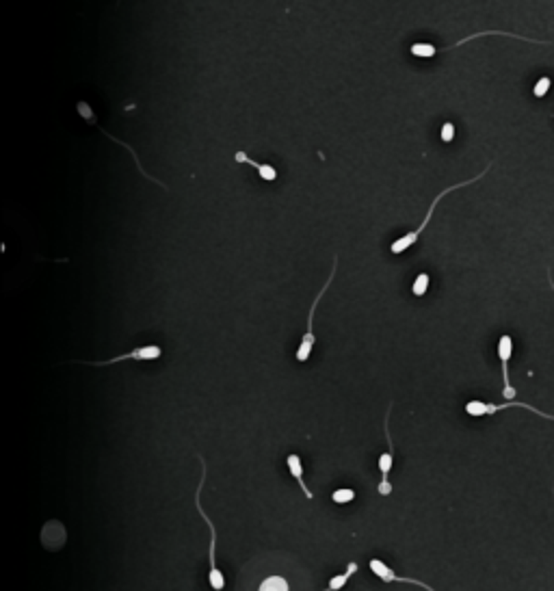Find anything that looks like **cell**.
<instances>
[{"label":"cell","mask_w":554,"mask_h":591,"mask_svg":"<svg viewBox=\"0 0 554 591\" xmlns=\"http://www.w3.org/2000/svg\"><path fill=\"white\" fill-rule=\"evenodd\" d=\"M489 167L491 165H487V169H483L481 174H476L474 178H468V180H464V182H459V184H453V187H446L444 191L441 193H437V197L433 199V204L429 206V210H427V214H424V219H422V224L416 228V230H412V232H407V234H403V236H399L397 241H392V245H390V251L394 253V256H399V253H405L412 245H416V241L420 239V234L424 232V228L429 226V221H431V217H433V212H435V208H437V204L444 199L449 193H453V191H457V189H461V187H470L472 182H476V180H481L487 172H489Z\"/></svg>","instance_id":"6da1fadb"},{"label":"cell","mask_w":554,"mask_h":591,"mask_svg":"<svg viewBox=\"0 0 554 591\" xmlns=\"http://www.w3.org/2000/svg\"><path fill=\"white\" fill-rule=\"evenodd\" d=\"M199 461H202V478H199V488H197V492H195V507H197L199 516L204 518V522L208 524V530H210V570H208V580H210V587H212L214 591H224V587H226V576H224V572H221V570L216 568V559H214V550H216V528H214L212 520L208 518V513L202 509V501H199V498H202V488H204V483H206V474H208L204 457H199Z\"/></svg>","instance_id":"7a4b0ae2"},{"label":"cell","mask_w":554,"mask_h":591,"mask_svg":"<svg viewBox=\"0 0 554 591\" xmlns=\"http://www.w3.org/2000/svg\"><path fill=\"white\" fill-rule=\"evenodd\" d=\"M336 271H338V256L334 258V264H331V271H329L327 282L323 284V288L318 291L316 299L312 301V308H310V314H308V330H305V334H303V338H301V342H299V349H297V360H299L301 364H303V362H308V360H310V355H312V349H314V342H316V338H314V330H312V325H314V312H316V308H318V301H320V299H323V295L329 291L331 282H334Z\"/></svg>","instance_id":"3957f363"},{"label":"cell","mask_w":554,"mask_h":591,"mask_svg":"<svg viewBox=\"0 0 554 591\" xmlns=\"http://www.w3.org/2000/svg\"><path fill=\"white\" fill-rule=\"evenodd\" d=\"M390 412H392V407H387V412H385V422H383L385 442H387V453H383V455L379 457L381 481H379V486H377V492H379L381 496H390V494H392L390 472H392V466H394V440H392V436H390V424H387V420H390Z\"/></svg>","instance_id":"277c9868"},{"label":"cell","mask_w":554,"mask_h":591,"mask_svg":"<svg viewBox=\"0 0 554 591\" xmlns=\"http://www.w3.org/2000/svg\"><path fill=\"white\" fill-rule=\"evenodd\" d=\"M509 407H524V409H528V412H533V414H537V416H541V418L554 420V414L539 412L537 407L526 405V403H518V401H507V403H503V405H493V403H485V401H476V399H474V401H468V403H466V414H468V416H474V418H481V416H491V414H496V412L509 409Z\"/></svg>","instance_id":"5b68a950"},{"label":"cell","mask_w":554,"mask_h":591,"mask_svg":"<svg viewBox=\"0 0 554 591\" xmlns=\"http://www.w3.org/2000/svg\"><path fill=\"white\" fill-rule=\"evenodd\" d=\"M76 109H78V115H80V117H83V120H85L87 124H91V126H95V128H98V132H100V135H104V137H108L110 141H115L117 145H122V147H126V150H128V152L132 154V158H135V163H137V167H139V172H141V174H143V176H145L147 180H152V182H156L158 187H164V184L160 182V180H156L154 176H150V174H147V172H145V169L141 167V160H139V156H137V152H135V150H132V147H130L128 143H124L122 139H117V137H113V135H108V132H106V130H104V128H102V126H100L98 122H95V115H93V111H91V106H89V104H87L85 100H80V102L76 104ZM164 189H167V187H164Z\"/></svg>","instance_id":"8992f818"},{"label":"cell","mask_w":554,"mask_h":591,"mask_svg":"<svg viewBox=\"0 0 554 591\" xmlns=\"http://www.w3.org/2000/svg\"><path fill=\"white\" fill-rule=\"evenodd\" d=\"M370 572H372L377 578H381L383 582H407V585H416V587H420V589H424V591H435L431 585H427V582H422V580L399 576L390 565H385L381 559H370Z\"/></svg>","instance_id":"52a82bcc"},{"label":"cell","mask_w":554,"mask_h":591,"mask_svg":"<svg viewBox=\"0 0 554 591\" xmlns=\"http://www.w3.org/2000/svg\"><path fill=\"white\" fill-rule=\"evenodd\" d=\"M162 355V349L158 345H145V347H137L130 353H122L117 357H110L104 362H89L91 366H110V364H120L126 360H139V362H150V360H158Z\"/></svg>","instance_id":"ba28073f"},{"label":"cell","mask_w":554,"mask_h":591,"mask_svg":"<svg viewBox=\"0 0 554 591\" xmlns=\"http://www.w3.org/2000/svg\"><path fill=\"white\" fill-rule=\"evenodd\" d=\"M511 353H513V340L511 336H501L498 340V357L503 362V380H505V399L507 401H513L516 397V390L511 386V380H509V360H511Z\"/></svg>","instance_id":"9c48e42d"},{"label":"cell","mask_w":554,"mask_h":591,"mask_svg":"<svg viewBox=\"0 0 554 591\" xmlns=\"http://www.w3.org/2000/svg\"><path fill=\"white\" fill-rule=\"evenodd\" d=\"M234 160L236 163H241V165H251L256 172H258V176H260V180H264V182H275L277 180V169L271 165V163H258V160H254L247 152H236L234 154Z\"/></svg>","instance_id":"30bf717a"},{"label":"cell","mask_w":554,"mask_h":591,"mask_svg":"<svg viewBox=\"0 0 554 591\" xmlns=\"http://www.w3.org/2000/svg\"><path fill=\"white\" fill-rule=\"evenodd\" d=\"M286 464H288V472H291V474H293V478L299 483V488H301L303 496H305L308 501H312V498H314V492L305 486V481H303V466H301V457H299L297 453H291V455L286 457Z\"/></svg>","instance_id":"8fae6325"},{"label":"cell","mask_w":554,"mask_h":591,"mask_svg":"<svg viewBox=\"0 0 554 591\" xmlns=\"http://www.w3.org/2000/svg\"><path fill=\"white\" fill-rule=\"evenodd\" d=\"M357 570H360V565H357L355 561H351V563L347 565V570H345V572L336 574L334 578H329V585H327L323 591H340V589L349 582V578H351Z\"/></svg>","instance_id":"7c38bea8"},{"label":"cell","mask_w":554,"mask_h":591,"mask_svg":"<svg viewBox=\"0 0 554 591\" xmlns=\"http://www.w3.org/2000/svg\"><path fill=\"white\" fill-rule=\"evenodd\" d=\"M409 52H412V57H418V59H431L435 57L439 48H435L433 43H427V41H416L409 46Z\"/></svg>","instance_id":"4fadbf2b"},{"label":"cell","mask_w":554,"mask_h":591,"mask_svg":"<svg viewBox=\"0 0 554 591\" xmlns=\"http://www.w3.org/2000/svg\"><path fill=\"white\" fill-rule=\"evenodd\" d=\"M258 591H291V587L284 576H268L260 582Z\"/></svg>","instance_id":"5bb4252c"},{"label":"cell","mask_w":554,"mask_h":591,"mask_svg":"<svg viewBox=\"0 0 554 591\" xmlns=\"http://www.w3.org/2000/svg\"><path fill=\"white\" fill-rule=\"evenodd\" d=\"M429 284H431V278H429V273H420L416 280H414V284H412V293L416 295V297H422V295H427V291H429Z\"/></svg>","instance_id":"9a60e30c"},{"label":"cell","mask_w":554,"mask_h":591,"mask_svg":"<svg viewBox=\"0 0 554 591\" xmlns=\"http://www.w3.org/2000/svg\"><path fill=\"white\" fill-rule=\"evenodd\" d=\"M331 501H334L336 505L353 503V501H355V492H353L351 488H340V490H336L334 494H331Z\"/></svg>","instance_id":"2e32d148"},{"label":"cell","mask_w":554,"mask_h":591,"mask_svg":"<svg viewBox=\"0 0 554 591\" xmlns=\"http://www.w3.org/2000/svg\"><path fill=\"white\" fill-rule=\"evenodd\" d=\"M550 87H552V80H550L548 76L539 78V80H537V85H535V89H533L535 98H543V95H545V93L550 91Z\"/></svg>","instance_id":"e0dca14e"},{"label":"cell","mask_w":554,"mask_h":591,"mask_svg":"<svg viewBox=\"0 0 554 591\" xmlns=\"http://www.w3.org/2000/svg\"><path fill=\"white\" fill-rule=\"evenodd\" d=\"M455 139V126L451 122H446L444 126H441V141L444 143H451Z\"/></svg>","instance_id":"ac0fdd59"},{"label":"cell","mask_w":554,"mask_h":591,"mask_svg":"<svg viewBox=\"0 0 554 591\" xmlns=\"http://www.w3.org/2000/svg\"><path fill=\"white\" fill-rule=\"evenodd\" d=\"M548 282H550V286H552V291H554V282H552V276H550V271H548Z\"/></svg>","instance_id":"d6986e66"}]
</instances>
